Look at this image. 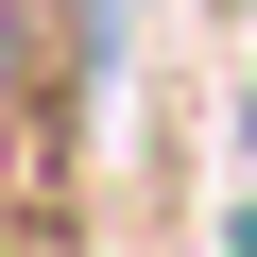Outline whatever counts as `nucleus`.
<instances>
[{"label": "nucleus", "mask_w": 257, "mask_h": 257, "mask_svg": "<svg viewBox=\"0 0 257 257\" xmlns=\"http://www.w3.org/2000/svg\"><path fill=\"white\" fill-rule=\"evenodd\" d=\"M223 257H257V206H240V240H223Z\"/></svg>", "instance_id": "nucleus-1"}]
</instances>
